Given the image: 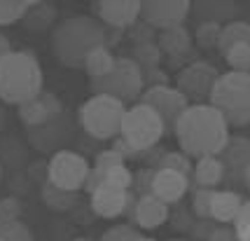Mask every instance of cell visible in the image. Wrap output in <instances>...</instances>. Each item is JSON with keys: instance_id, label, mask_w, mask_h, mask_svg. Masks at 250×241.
I'll return each instance as SVG.
<instances>
[{"instance_id": "8d00e7d4", "label": "cell", "mask_w": 250, "mask_h": 241, "mask_svg": "<svg viewBox=\"0 0 250 241\" xmlns=\"http://www.w3.org/2000/svg\"><path fill=\"white\" fill-rule=\"evenodd\" d=\"M143 73V87H159V85H168V77L162 68H141Z\"/></svg>"}, {"instance_id": "5b68a950", "label": "cell", "mask_w": 250, "mask_h": 241, "mask_svg": "<svg viewBox=\"0 0 250 241\" xmlns=\"http://www.w3.org/2000/svg\"><path fill=\"white\" fill-rule=\"evenodd\" d=\"M124 112H126V106L122 101L105 94H94L80 108V124L89 136H94L98 141H110L120 136Z\"/></svg>"}, {"instance_id": "4fadbf2b", "label": "cell", "mask_w": 250, "mask_h": 241, "mask_svg": "<svg viewBox=\"0 0 250 241\" xmlns=\"http://www.w3.org/2000/svg\"><path fill=\"white\" fill-rule=\"evenodd\" d=\"M187 187H189V178L183 174H175L168 169H154L152 183H150V195L164 201V204H175L185 197Z\"/></svg>"}, {"instance_id": "ffe728a7", "label": "cell", "mask_w": 250, "mask_h": 241, "mask_svg": "<svg viewBox=\"0 0 250 241\" xmlns=\"http://www.w3.org/2000/svg\"><path fill=\"white\" fill-rule=\"evenodd\" d=\"M222 164L225 166H236V169H246L250 164V138L243 136H229L227 145L222 150Z\"/></svg>"}, {"instance_id": "836d02e7", "label": "cell", "mask_w": 250, "mask_h": 241, "mask_svg": "<svg viewBox=\"0 0 250 241\" xmlns=\"http://www.w3.org/2000/svg\"><path fill=\"white\" fill-rule=\"evenodd\" d=\"M21 216V201L17 197H5L0 199V222H10V220H19Z\"/></svg>"}, {"instance_id": "d6986e66", "label": "cell", "mask_w": 250, "mask_h": 241, "mask_svg": "<svg viewBox=\"0 0 250 241\" xmlns=\"http://www.w3.org/2000/svg\"><path fill=\"white\" fill-rule=\"evenodd\" d=\"M194 180L206 190H215L220 180L225 178V164L220 157H201L194 164Z\"/></svg>"}, {"instance_id": "f35d334b", "label": "cell", "mask_w": 250, "mask_h": 241, "mask_svg": "<svg viewBox=\"0 0 250 241\" xmlns=\"http://www.w3.org/2000/svg\"><path fill=\"white\" fill-rule=\"evenodd\" d=\"M112 150H115V153H120L122 157H124V162H126L129 157H133V154H138V153H136V150H133V148L129 145V143L124 141V138H120V136L115 138V145H112Z\"/></svg>"}, {"instance_id": "ee69618b", "label": "cell", "mask_w": 250, "mask_h": 241, "mask_svg": "<svg viewBox=\"0 0 250 241\" xmlns=\"http://www.w3.org/2000/svg\"><path fill=\"white\" fill-rule=\"evenodd\" d=\"M5 122V112H2V108H0V124Z\"/></svg>"}, {"instance_id": "c3c4849f", "label": "cell", "mask_w": 250, "mask_h": 241, "mask_svg": "<svg viewBox=\"0 0 250 241\" xmlns=\"http://www.w3.org/2000/svg\"><path fill=\"white\" fill-rule=\"evenodd\" d=\"M171 241H183V239H171Z\"/></svg>"}, {"instance_id": "6da1fadb", "label": "cell", "mask_w": 250, "mask_h": 241, "mask_svg": "<svg viewBox=\"0 0 250 241\" xmlns=\"http://www.w3.org/2000/svg\"><path fill=\"white\" fill-rule=\"evenodd\" d=\"M175 138L187 157H218L229 141V124L210 103H192L175 124Z\"/></svg>"}, {"instance_id": "d590c367", "label": "cell", "mask_w": 250, "mask_h": 241, "mask_svg": "<svg viewBox=\"0 0 250 241\" xmlns=\"http://www.w3.org/2000/svg\"><path fill=\"white\" fill-rule=\"evenodd\" d=\"M129 33H131V40H133V44L152 43V40H154V28H150V26H147L145 22H141V19L131 26Z\"/></svg>"}, {"instance_id": "74e56055", "label": "cell", "mask_w": 250, "mask_h": 241, "mask_svg": "<svg viewBox=\"0 0 250 241\" xmlns=\"http://www.w3.org/2000/svg\"><path fill=\"white\" fill-rule=\"evenodd\" d=\"M208 241H236V232L231 227H218V230L210 232Z\"/></svg>"}, {"instance_id": "8fae6325", "label": "cell", "mask_w": 250, "mask_h": 241, "mask_svg": "<svg viewBox=\"0 0 250 241\" xmlns=\"http://www.w3.org/2000/svg\"><path fill=\"white\" fill-rule=\"evenodd\" d=\"M189 12H192L189 0H145L141 2V22L162 33L175 26H183Z\"/></svg>"}, {"instance_id": "603a6c76", "label": "cell", "mask_w": 250, "mask_h": 241, "mask_svg": "<svg viewBox=\"0 0 250 241\" xmlns=\"http://www.w3.org/2000/svg\"><path fill=\"white\" fill-rule=\"evenodd\" d=\"M56 10L49 2H31V10L26 12L21 22L28 31H44L49 23L54 22Z\"/></svg>"}, {"instance_id": "4dcf8cb0", "label": "cell", "mask_w": 250, "mask_h": 241, "mask_svg": "<svg viewBox=\"0 0 250 241\" xmlns=\"http://www.w3.org/2000/svg\"><path fill=\"white\" fill-rule=\"evenodd\" d=\"M0 241H33L31 230L19 220L0 222Z\"/></svg>"}, {"instance_id": "83f0119b", "label": "cell", "mask_w": 250, "mask_h": 241, "mask_svg": "<svg viewBox=\"0 0 250 241\" xmlns=\"http://www.w3.org/2000/svg\"><path fill=\"white\" fill-rule=\"evenodd\" d=\"M225 59H227L229 68L234 73H250V44L241 43V44H234L231 49L225 52Z\"/></svg>"}, {"instance_id": "f1b7e54d", "label": "cell", "mask_w": 250, "mask_h": 241, "mask_svg": "<svg viewBox=\"0 0 250 241\" xmlns=\"http://www.w3.org/2000/svg\"><path fill=\"white\" fill-rule=\"evenodd\" d=\"M101 185H108V187H115V190L129 192L131 185H133V175H131V171L124 164L115 166V169H110V171H105V174L101 175Z\"/></svg>"}, {"instance_id": "9c48e42d", "label": "cell", "mask_w": 250, "mask_h": 241, "mask_svg": "<svg viewBox=\"0 0 250 241\" xmlns=\"http://www.w3.org/2000/svg\"><path fill=\"white\" fill-rule=\"evenodd\" d=\"M89 162L82 154L73 150H59L49 159L47 166V180L59 190L65 192H77L80 187H84V180L89 175Z\"/></svg>"}, {"instance_id": "277c9868", "label": "cell", "mask_w": 250, "mask_h": 241, "mask_svg": "<svg viewBox=\"0 0 250 241\" xmlns=\"http://www.w3.org/2000/svg\"><path fill=\"white\" fill-rule=\"evenodd\" d=\"M208 103L225 117L229 127L250 124V73H220Z\"/></svg>"}, {"instance_id": "7dc6e473", "label": "cell", "mask_w": 250, "mask_h": 241, "mask_svg": "<svg viewBox=\"0 0 250 241\" xmlns=\"http://www.w3.org/2000/svg\"><path fill=\"white\" fill-rule=\"evenodd\" d=\"M75 241H87V239H75Z\"/></svg>"}, {"instance_id": "bcb514c9", "label": "cell", "mask_w": 250, "mask_h": 241, "mask_svg": "<svg viewBox=\"0 0 250 241\" xmlns=\"http://www.w3.org/2000/svg\"><path fill=\"white\" fill-rule=\"evenodd\" d=\"M0 178H2V166H0Z\"/></svg>"}, {"instance_id": "1f68e13d", "label": "cell", "mask_w": 250, "mask_h": 241, "mask_svg": "<svg viewBox=\"0 0 250 241\" xmlns=\"http://www.w3.org/2000/svg\"><path fill=\"white\" fill-rule=\"evenodd\" d=\"M220 31H222V26H218V23H199L196 31H194L196 44H199L201 49H213V47H218Z\"/></svg>"}, {"instance_id": "2e32d148", "label": "cell", "mask_w": 250, "mask_h": 241, "mask_svg": "<svg viewBox=\"0 0 250 241\" xmlns=\"http://www.w3.org/2000/svg\"><path fill=\"white\" fill-rule=\"evenodd\" d=\"M157 47L162 49V54L171 56V61H180V59H187V54H194L192 35H189L185 26H175V28L162 31L157 35Z\"/></svg>"}, {"instance_id": "30bf717a", "label": "cell", "mask_w": 250, "mask_h": 241, "mask_svg": "<svg viewBox=\"0 0 250 241\" xmlns=\"http://www.w3.org/2000/svg\"><path fill=\"white\" fill-rule=\"evenodd\" d=\"M141 103L150 106L157 110V115L162 117L164 129L166 131H175V124L183 117V112L189 108V101L171 85H159V87H150L141 94Z\"/></svg>"}, {"instance_id": "60d3db41", "label": "cell", "mask_w": 250, "mask_h": 241, "mask_svg": "<svg viewBox=\"0 0 250 241\" xmlns=\"http://www.w3.org/2000/svg\"><path fill=\"white\" fill-rule=\"evenodd\" d=\"M234 232H236V241H250V225L234 227Z\"/></svg>"}, {"instance_id": "f6af8a7d", "label": "cell", "mask_w": 250, "mask_h": 241, "mask_svg": "<svg viewBox=\"0 0 250 241\" xmlns=\"http://www.w3.org/2000/svg\"><path fill=\"white\" fill-rule=\"evenodd\" d=\"M138 241H154V239H147V237H141V239Z\"/></svg>"}, {"instance_id": "f546056e", "label": "cell", "mask_w": 250, "mask_h": 241, "mask_svg": "<svg viewBox=\"0 0 250 241\" xmlns=\"http://www.w3.org/2000/svg\"><path fill=\"white\" fill-rule=\"evenodd\" d=\"M157 169H168V171H175V174H183L189 178L194 166H192V162H189V157L185 153H164Z\"/></svg>"}, {"instance_id": "e575fe53", "label": "cell", "mask_w": 250, "mask_h": 241, "mask_svg": "<svg viewBox=\"0 0 250 241\" xmlns=\"http://www.w3.org/2000/svg\"><path fill=\"white\" fill-rule=\"evenodd\" d=\"M213 192L215 190H206V187H199L194 195V213L199 218H208L210 216V199H213Z\"/></svg>"}, {"instance_id": "8992f818", "label": "cell", "mask_w": 250, "mask_h": 241, "mask_svg": "<svg viewBox=\"0 0 250 241\" xmlns=\"http://www.w3.org/2000/svg\"><path fill=\"white\" fill-rule=\"evenodd\" d=\"M164 133L166 129H164L162 117L157 115V110H152L145 103H136V106L126 108L124 117H122L120 138H124L136 153L152 150L162 141Z\"/></svg>"}, {"instance_id": "e0dca14e", "label": "cell", "mask_w": 250, "mask_h": 241, "mask_svg": "<svg viewBox=\"0 0 250 241\" xmlns=\"http://www.w3.org/2000/svg\"><path fill=\"white\" fill-rule=\"evenodd\" d=\"M192 12L201 19V23L225 26L236 14V5L231 0H199V2H192Z\"/></svg>"}, {"instance_id": "484cf974", "label": "cell", "mask_w": 250, "mask_h": 241, "mask_svg": "<svg viewBox=\"0 0 250 241\" xmlns=\"http://www.w3.org/2000/svg\"><path fill=\"white\" fill-rule=\"evenodd\" d=\"M138 68H159L162 64V49L157 47V43H141V44H133V56H131Z\"/></svg>"}, {"instance_id": "3957f363", "label": "cell", "mask_w": 250, "mask_h": 241, "mask_svg": "<svg viewBox=\"0 0 250 241\" xmlns=\"http://www.w3.org/2000/svg\"><path fill=\"white\" fill-rule=\"evenodd\" d=\"M42 68L31 52H14L0 59V99L10 106H21L42 94Z\"/></svg>"}, {"instance_id": "d4e9b609", "label": "cell", "mask_w": 250, "mask_h": 241, "mask_svg": "<svg viewBox=\"0 0 250 241\" xmlns=\"http://www.w3.org/2000/svg\"><path fill=\"white\" fill-rule=\"evenodd\" d=\"M42 201L49 208H54V211H68V208H73V204H75V192L59 190V187H54L47 180L42 185Z\"/></svg>"}, {"instance_id": "b9f144b4", "label": "cell", "mask_w": 250, "mask_h": 241, "mask_svg": "<svg viewBox=\"0 0 250 241\" xmlns=\"http://www.w3.org/2000/svg\"><path fill=\"white\" fill-rule=\"evenodd\" d=\"M10 52H12V47H10V40H7L5 35L0 33V59H2V56H5V54H10Z\"/></svg>"}, {"instance_id": "ab89813d", "label": "cell", "mask_w": 250, "mask_h": 241, "mask_svg": "<svg viewBox=\"0 0 250 241\" xmlns=\"http://www.w3.org/2000/svg\"><path fill=\"white\" fill-rule=\"evenodd\" d=\"M243 225H250V201H243L239 218H236V222H234V227H243Z\"/></svg>"}, {"instance_id": "d6a6232c", "label": "cell", "mask_w": 250, "mask_h": 241, "mask_svg": "<svg viewBox=\"0 0 250 241\" xmlns=\"http://www.w3.org/2000/svg\"><path fill=\"white\" fill-rule=\"evenodd\" d=\"M143 234L138 227H133L129 222H122V225H115V227H110L103 237L98 241H138Z\"/></svg>"}, {"instance_id": "ba28073f", "label": "cell", "mask_w": 250, "mask_h": 241, "mask_svg": "<svg viewBox=\"0 0 250 241\" xmlns=\"http://www.w3.org/2000/svg\"><path fill=\"white\" fill-rule=\"evenodd\" d=\"M218 68L208 61H199L194 59L192 64L180 68V73L175 77V89L185 96L187 101H194V106L210 101L213 87L218 82Z\"/></svg>"}, {"instance_id": "4316f807", "label": "cell", "mask_w": 250, "mask_h": 241, "mask_svg": "<svg viewBox=\"0 0 250 241\" xmlns=\"http://www.w3.org/2000/svg\"><path fill=\"white\" fill-rule=\"evenodd\" d=\"M31 10V0H0V26L21 22Z\"/></svg>"}, {"instance_id": "cb8c5ba5", "label": "cell", "mask_w": 250, "mask_h": 241, "mask_svg": "<svg viewBox=\"0 0 250 241\" xmlns=\"http://www.w3.org/2000/svg\"><path fill=\"white\" fill-rule=\"evenodd\" d=\"M17 108H19V110H17L19 120H21L26 127H33V129H35V127H42V124H47V122L52 120L40 96H35V99L26 101V103L17 106Z\"/></svg>"}, {"instance_id": "7bdbcfd3", "label": "cell", "mask_w": 250, "mask_h": 241, "mask_svg": "<svg viewBox=\"0 0 250 241\" xmlns=\"http://www.w3.org/2000/svg\"><path fill=\"white\" fill-rule=\"evenodd\" d=\"M243 178H246V180H248V183H250V164L246 166V169H243Z\"/></svg>"}, {"instance_id": "44dd1931", "label": "cell", "mask_w": 250, "mask_h": 241, "mask_svg": "<svg viewBox=\"0 0 250 241\" xmlns=\"http://www.w3.org/2000/svg\"><path fill=\"white\" fill-rule=\"evenodd\" d=\"M246 43L250 44V23L248 22H229L222 26L218 40V49L225 54L227 49H231L234 44Z\"/></svg>"}, {"instance_id": "9a60e30c", "label": "cell", "mask_w": 250, "mask_h": 241, "mask_svg": "<svg viewBox=\"0 0 250 241\" xmlns=\"http://www.w3.org/2000/svg\"><path fill=\"white\" fill-rule=\"evenodd\" d=\"M133 220L141 230H157L168 220V204H164L154 195H141L136 201Z\"/></svg>"}, {"instance_id": "7c38bea8", "label": "cell", "mask_w": 250, "mask_h": 241, "mask_svg": "<svg viewBox=\"0 0 250 241\" xmlns=\"http://www.w3.org/2000/svg\"><path fill=\"white\" fill-rule=\"evenodd\" d=\"M94 14L103 26L110 28H131L133 23L141 19V2L138 0H96L94 5Z\"/></svg>"}, {"instance_id": "7a4b0ae2", "label": "cell", "mask_w": 250, "mask_h": 241, "mask_svg": "<svg viewBox=\"0 0 250 241\" xmlns=\"http://www.w3.org/2000/svg\"><path fill=\"white\" fill-rule=\"evenodd\" d=\"M103 44H108V31L96 17H68L52 33L54 56L68 68H84L87 56Z\"/></svg>"}, {"instance_id": "5bb4252c", "label": "cell", "mask_w": 250, "mask_h": 241, "mask_svg": "<svg viewBox=\"0 0 250 241\" xmlns=\"http://www.w3.org/2000/svg\"><path fill=\"white\" fill-rule=\"evenodd\" d=\"M126 199H129V192L101 185L91 192V211L101 218H120L126 211Z\"/></svg>"}, {"instance_id": "ac0fdd59", "label": "cell", "mask_w": 250, "mask_h": 241, "mask_svg": "<svg viewBox=\"0 0 250 241\" xmlns=\"http://www.w3.org/2000/svg\"><path fill=\"white\" fill-rule=\"evenodd\" d=\"M243 206V197L231 190H215L210 199V218L218 222H236Z\"/></svg>"}, {"instance_id": "7402d4cb", "label": "cell", "mask_w": 250, "mask_h": 241, "mask_svg": "<svg viewBox=\"0 0 250 241\" xmlns=\"http://www.w3.org/2000/svg\"><path fill=\"white\" fill-rule=\"evenodd\" d=\"M115 61H117V59H115V54L110 52V47L103 44V47H96V49L87 56L84 70L89 73V77H103L115 68Z\"/></svg>"}, {"instance_id": "52a82bcc", "label": "cell", "mask_w": 250, "mask_h": 241, "mask_svg": "<svg viewBox=\"0 0 250 241\" xmlns=\"http://www.w3.org/2000/svg\"><path fill=\"white\" fill-rule=\"evenodd\" d=\"M89 87L94 94H105L122 101L124 106L129 101L138 99L143 94V73L138 64L131 56H122L115 61V68L103 77H89Z\"/></svg>"}]
</instances>
